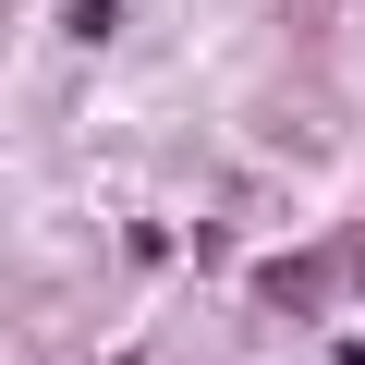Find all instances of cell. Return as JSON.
Masks as SVG:
<instances>
[{
  "mask_svg": "<svg viewBox=\"0 0 365 365\" xmlns=\"http://www.w3.org/2000/svg\"><path fill=\"white\" fill-rule=\"evenodd\" d=\"M353 280H365V244H353Z\"/></svg>",
  "mask_w": 365,
  "mask_h": 365,
  "instance_id": "1",
  "label": "cell"
}]
</instances>
